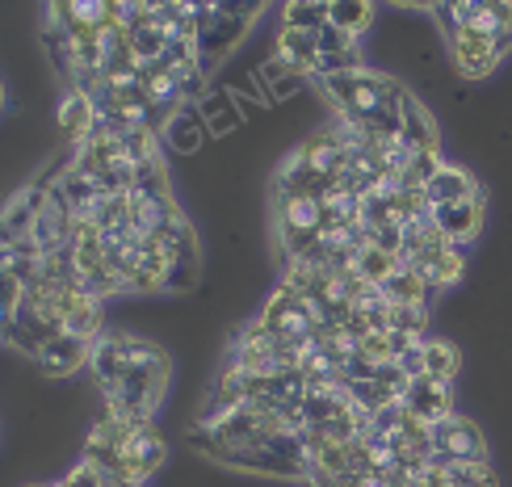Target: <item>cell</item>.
Returning a JSON list of instances; mask_svg holds the SVG:
<instances>
[{
    "instance_id": "cell-25",
    "label": "cell",
    "mask_w": 512,
    "mask_h": 487,
    "mask_svg": "<svg viewBox=\"0 0 512 487\" xmlns=\"http://www.w3.org/2000/svg\"><path fill=\"white\" fill-rule=\"evenodd\" d=\"M424 324H429V315H424L420 303H391V328L395 332H408V336H420L424 341Z\"/></svg>"
},
{
    "instance_id": "cell-26",
    "label": "cell",
    "mask_w": 512,
    "mask_h": 487,
    "mask_svg": "<svg viewBox=\"0 0 512 487\" xmlns=\"http://www.w3.org/2000/svg\"><path fill=\"white\" fill-rule=\"evenodd\" d=\"M315 38H319V55H340V51H357V38H353V34H345V30H336L332 21H328V26L319 30Z\"/></svg>"
},
{
    "instance_id": "cell-20",
    "label": "cell",
    "mask_w": 512,
    "mask_h": 487,
    "mask_svg": "<svg viewBox=\"0 0 512 487\" xmlns=\"http://www.w3.org/2000/svg\"><path fill=\"white\" fill-rule=\"evenodd\" d=\"M395 269H399V257H391V252H382V248H374V244L361 248L357 261H353V273H357L361 282H370V286H382Z\"/></svg>"
},
{
    "instance_id": "cell-24",
    "label": "cell",
    "mask_w": 512,
    "mask_h": 487,
    "mask_svg": "<svg viewBox=\"0 0 512 487\" xmlns=\"http://www.w3.org/2000/svg\"><path fill=\"white\" fill-rule=\"evenodd\" d=\"M168 139H173V147H181V152H194L198 147V114L194 110H173V118H168Z\"/></svg>"
},
{
    "instance_id": "cell-6",
    "label": "cell",
    "mask_w": 512,
    "mask_h": 487,
    "mask_svg": "<svg viewBox=\"0 0 512 487\" xmlns=\"http://www.w3.org/2000/svg\"><path fill=\"white\" fill-rule=\"evenodd\" d=\"M403 408H408L424 425H437V420L454 416L450 404V383H437V378H412L408 391H403Z\"/></svg>"
},
{
    "instance_id": "cell-14",
    "label": "cell",
    "mask_w": 512,
    "mask_h": 487,
    "mask_svg": "<svg viewBox=\"0 0 512 487\" xmlns=\"http://www.w3.org/2000/svg\"><path fill=\"white\" fill-rule=\"evenodd\" d=\"M55 185H59V194H63V202L72 206V215H76V223H84V219H93L97 215V206H101V185L97 181H89V177H80L76 168L68 164L63 173L55 177Z\"/></svg>"
},
{
    "instance_id": "cell-3",
    "label": "cell",
    "mask_w": 512,
    "mask_h": 487,
    "mask_svg": "<svg viewBox=\"0 0 512 487\" xmlns=\"http://www.w3.org/2000/svg\"><path fill=\"white\" fill-rule=\"evenodd\" d=\"M256 324L273 336H282V341H307V336H315V328H319V315H315L311 299L294 294L290 286H277Z\"/></svg>"
},
{
    "instance_id": "cell-10",
    "label": "cell",
    "mask_w": 512,
    "mask_h": 487,
    "mask_svg": "<svg viewBox=\"0 0 512 487\" xmlns=\"http://www.w3.org/2000/svg\"><path fill=\"white\" fill-rule=\"evenodd\" d=\"M63 332L84 336V341H101V299L89 294L80 282L68 290V307H63Z\"/></svg>"
},
{
    "instance_id": "cell-19",
    "label": "cell",
    "mask_w": 512,
    "mask_h": 487,
    "mask_svg": "<svg viewBox=\"0 0 512 487\" xmlns=\"http://www.w3.org/2000/svg\"><path fill=\"white\" fill-rule=\"evenodd\" d=\"M382 294H387L391 303H420V307H424V299H429L433 290H429V282H424L412 265H399L391 278L382 282Z\"/></svg>"
},
{
    "instance_id": "cell-15",
    "label": "cell",
    "mask_w": 512,
    "mask_h": 487,
    "mask_svg": "<svg viewBox=\"0 0 512 487\" xmlns=\"http://www.w3.org/2000/svg\"><path fill=\"white\" fill-rule=\"evenodd\" d=\"M185 219L173 198H152V194H131V227L139 236H156L168 223Z\"/></svg>"
},
{
    "instance_id": "cell-2",
    "label": "cell",
    "mask_w": 512,
    "mask_h": 487,
    "mask_svg": "<svg viewBox=\"0 0 512 487\" xmlns=\"http://www.w3.org/2000/svg\"><path fill=\"white\" fill-rule=\"evenodd\" d=\"M164 387H168V362L131 370L114 391H105V404H110V416L118 420H152V412L164 399Z\"/></svg>"
},
{
    "instance_id": "cell-8",
    "label": "cell",
    "mask_w": 512,
    "mask_h": 487,
    "mask_svg": "<svg viewBox=\"0 0 512 487\" xmlns=\"http://www.w3.org/2000/svg\"><path fill=\"white\" fill-rule=\"evenodd\" d=\"M433 227L441 231L445 240H450L454 248L475 240L479 236V223H483V198L475 202H450V206H433Z\"/></svg>"
},
{
    "instance_id": "cell-21",
    "label": "cell",
    "mask_w": 512,
    "mask_h": 487,
    "mask_svg": "<svg viewBox=\"0 0 512 487\" xmlns=\"http://www.w3.org/2000/svg\"><path fill=\"white\" fill-rule=\"evenodd\" d=\"M458 374V349L450 341H424V378L450 383Z\"/></svg>"
},
{
    "instance_id": "cell-11",
    "label": "cell",
    "mask_w": 512,
    "mask_h": 487,
    "mask_svg": "<svg viewBox=\"0 0 512 487\" xmlns=\"http://www.w3.org/2000/svg\"><path fill=\"white\" fill-rule=\"evenodd\" d=\"M450 51H454V68L466 76V80H479V76H487L500 63V55H496V38H479V34H458L454 42H450Z\"/></svg>"
},
{
    "instance_id": "cell-9",
    "label": "cell",
    "mask_w": 512,
    "mask_h": 487,
    "mask_svg": "<svg viewBox=\"0 0 512 487\" xmlns=\"http://www.w3.org/2000/svg\"><path fill=\"white\" fill-rule=\"evenodd\" d=\"M89 370L97 378L101 391H114L126 374H131V357H126V336H101L93 345V357H89Z\"/></svg>"
},
{
    "instance_id": "cell-17",
    "label": "cell",
    "mask_w": 512,
    "mask_h": 487,
    "mask_svg": "<svg viewBox=\"0 0 512 487\" xmlns=\"http://www.w3.org/2000/svg\"><path fill=\"white\" fill-rule=\"evenodd\" d=\"M403 143L412 152H437V131H433V118L424 114V105L408 93L403 97Z\"/></svg>"
},
{
    "instance_id": "cell-4",
    "label": "cell",
    "mask_w": 512,
    "mask_h": 487,
    "mask_svg": "<svg viewBox=\"0 0 512 487\" xmlns=\"http://www.w3.org/2000/svg\"><path fill=\"white\" fill-rule=\"evenodd\" d=\"M433 467H450V462H475L483 458V433L471 425V420H462V416H445L433 425Z\"/></svg>"
},
{
    "instance_id": "cell-1",
    "label": "cell",
    "mask_w": 512,
    "mask_h": 487,
    "mask_svg": "<svg viewBox=\"0 0 512 487\" xmlns=\"http://www.w3.org/2000/svg\"><path fill=\"white\" fill-rule=\"evenodd\" d=\"M256 13H261V5H215V0H194L202 63L215 59V55H227L231 47H236Z\"/></svg>"
},
{
    "instance_id": "cell-7",
    "label": "cell",
    "mask_w": 512,
    "mask_h": 487,
    "mask_svg": "<svg viewBox=\"0 0 512 487\" xmlns=\"http://www.w3.org/2000/svg\"><path fill=\"white\" fill-rule=\"evenodd\" d=\"M89 357H93V341L72 336V332H59L51 345H42L38 366H42V374H51V378H68L80 366H89Z\"/></svg>"
},
{
    "instance_id": "cell-23",
    "label": "cell",
    "mask_w": 512,
    "mask_h": 487,
    "mask_svg": "<svg viewBox=\"0 0 512 487\" xmlns=\"http://www.w3.org/2000/svg\"><path fill=\"white\" fill-rule=\"evenodd\" d=\"M328 21L336 30L361 38L370 30V21H374V5H328Z\"/></svg>"
},
{
    "instance_id": "cell-5",
    "label": "cell",
    "mask_w": 512,
    "mask_h": 487,
    "mask_svg": "<svg viewBox=\"0 0 512 487\" xmlns=\"http://www.w3.org/2000/svg\"><path fill=\"white\" fill-rule=\"evenodd\" d=\"M164 454H168L164 437L152 429V420H147V425H139V429H135V437L122 446V458H118V471H114V479L143 483V479L152 475V471L160 467V462H164Z\"/></svg>"
},
{
    "instance_id": "cell-13",
    "label": "cell",
    "mask_w": 512,
    "mask_h": 487,
    "mask_svg": "<svg viewBox=\"0 0 512 487\" xmlns=\"http://www.w3.org/2000/svg\"><path fill=\"white\" fill-rule=\"evenodd\" d=\"M42 198H47V181L17 189V194L9 198V206H5V240L30 236V231H34V219H38V210H42Z\"/></svg>"
},
{
    "instance_id": "cell-22",
    "label": "cell",
    "mask_w": 512,
    "mask_h": 487,
    "mask_svg": "<svg viewBox=\"0 0 512 487\" xmlns=\"http://www.w3.org/2000/svg\"><path fill=\"white\" fill-rule=\"evenodd\" d=\"M282 21L290 30H307V34H319L328 26V5H315V0H294V5L282 9Z\"/></svg>"
},
{
    "instance_id": "cell-16",
    "label": "cell",
    "mask_w": 512,
    "mask_h": 487,
    "mask_svg": "<svg viewBox=\"0 0 512 487\" xmlns=\"http://www.w3.org/2000/svg\"><path fill=\"white\" fill-rule=\"evenodd\" d=\"M424 282H429V290H445V286H454L462 278V257H458V248L454 244H445L437 252H429V257H420L412 265Z\"/></svg>"
},
{
    "instance_id": "cell-12",
    "label": "cell",
    "mask_w": 512,
    "mask_h": 487,
    "mask_svg": "<svg viewBox=\"0 0 512 487\" xmlns=\"http://www.w3.org/2000/svg\"><path fill=\"white\" fill-rule=\"evenodd\" d=\"M424 194H429L433 206H450V202H475V198H483V194H479V181L466 173V168H458V164H441V168H437V177L424 185Z\"/></svg>"
},
{
    "instance_id": "cell-27",
    "label": "cell",
    "mask_w": 512,
    "mask_h": 487,
    "mask_svg": "<svg viewBox=\"0 0 512 487\" xmlns=\"http://www.w3.org/2000/svg\"><path fill=\"white\" fill-rule=\"evenodd\" d=\"M403 374H408V378H424V341H416L408 353H403L399 357V362H395Z\"/></svg>"
},
{
    "instance_id": "cell-18",
    "label": "cell",
    "mask_w": 512,
    "mask_h": 487,
    "mask_svg": "<svg viewBox=\"0 0 512 487\" xmlns=\"http://www.w3.org/2000/svg\"><path fill=\"white\" fill-rule=\"evenodd\" d=\"M59 126L80 143L97 126V105L84 93H68V97H63V105H59Z\"/></svg>"
}]
</instances>
